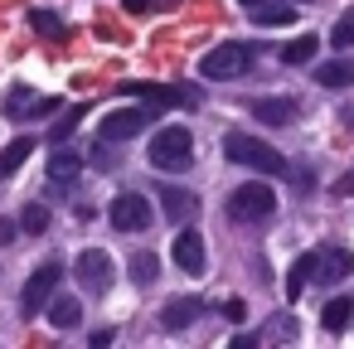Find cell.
I'll return each instance as SVG.
<instances>
[{
    "label": "cell",
    "mask_w": 354,
    "mask_h": 349,
    "mask_svg": "<svg viewBox=\"0 0 354 349\" xmlns=\"http://www.w3.org/2000/svg\"><path fill=\"white\" fill-rule=\"evenodd\" d=\"M136 97H146V102H165V107H175V102H199V93L194 88H131Z\"/></svg>",
    "instance_id": "ac0fdd59"
},
{
    "label": "cell",
    "mask_w": 354,
    "mask_h": 349,
    "mask_svg": "<svg viewBox=\"0 0 354 349\" xmlns=\"http://www.w3.org/2000/svg\"><path fill=\"white\" fill-rule=\"evenodd\" d=\"M151 122H156V112H151V107H117V112H107V117H102L97 136H102L107 146H117V141H131V136H141Z\"/></svg>",
    "instance_id": "8992f818"
},
{
    "label": "cell",
    "mask_w": 354,
    "mask_h": 349,
    "mask_svg": "<svg viewBox=\"0 0 354 349\" xmlns=\"http://www.w3.org/2000/svg\"><path fill=\"white\" fill-rule=\"evenodd\" d=\"M112 339H117V330H112V325H107V330H93V349H107Z\"/></svg>",
    "instance_id": "4dcf8cb0"
},
{
    "label": "cell",
    "mask_w": 354,
    "mask_h": 349,
    "mask_svg": "<svg viewBox=\"0 0 354 349\" xmlns=\"http://www.w3.org/2000/svg\"><path fill=\"white\" fill-rule=\"evenodd\" d=\"M330 44H335V49H354V10H344V15L335 20V30H330Z\"/></svg>",
    "instance_id": "484cf974"
},
{
    "label": "cell",
    "mask_w": 354,
    "mask_h": 349,
    "mask_svg": "<svg viewBox=\"0 0 354 349\" xmlns=\"http://www.w3.org/2000/svg\"><path fill=\"white\" fill-rule=\"evenodd\" d=\"M30 155H35V136H15L6 151H0V180H10V175H15Z\"/></svg>",
    "instance_id": "2e32d148"
},
{
    "label": "cell",
    "mask_w": 354,
    "mask_h": 349,
    "mask_svg": "<svg viewBox=\"0 0 354 349\" xmlns=\"http://www.w3.org/2000/svg\"><path fill=\"white\" fill-rule=\"evenodd\" d=\"M30 107H35V93H30V88H10V97H6V117H10V122H25Z\"/></svg>",
    "instance_id": "cb8c5ba5"
},
{
    "label": "cell",
    "mask_w": 354,
    "mask_h": 349,
    "mask_svg": "<svg viewBox=\"0 0 354 349\" xmlns=\"http://www.w3.org/2000/svg\"><path fill=\"white\" fill-rule=\"evenodd\" d=\"M156 276H160V262H156L151 252H136V257H131V281H136V286H151Z\"/></svg>",
    "instance_id": "603a6c76"
},
{
    "label": "cell",
    "mask_w": 354,
    "mask_h": 349,
    "mask_svg": "<svg viewBox=\"0 0 354 349\" xmlns=\"http://www.w3.org/2000/svg\"><path fill=\"white\" fill-rule=\"evenodd\" d=\"M252 117L267 122V126H286V122L296 117V102H291V97H257V102H252Z\"/></svg>",
    "instance_id": "4fadbf2b"
},
{
    "label": "cell",
    "mask_w": 354,
    "mask_h": 349,
    "mask_svg": "<svg viewBox=\"0 0 354 349\" xmlns=\"http://www.w3.org/2000/svg\"><path fill=\"white\" fill-rule=\"evenodd\" d=\"M223 155H228L233 165L257 170V175H286V155H281V151H272L267 141L248 136V131H228V136H223Z\"/></svg>",
    "instance_id": "6da1fadb"
},
{
    "label": "cell",
    "mask_w": 354,
    "mask_h": 349,
    "mask_svg": "<svg viewBox=\"0 0 354 349\" xmlns=\"http://www.w3.org/2000/svg\"><path fill=\"white\" fill-rule=\"evenodd\" d=\"M30 25H35L39 35H54V39L64 35V20H59V15H49V10H30Z\"/></svg>",
    "instance_id": "83f0119b"
},
{
    "label": "cell",
    "mask_w": 354,
    "mask_h": 349,
    "mask_svg": "<svg viewBox=\"0 0 354 349\" xmlns=\"http://www.w3.org/2000/svg\"><path fill=\"white\" fill-rule=\"evenodd\" d=\"M73 276H78V286H83V291L107 296V286H112L117 267H112V257H107L102 247H83V252H78V262H73Z\"/></svg>",
    "instance_id": "52a82bcc"
},
{
    "label": "cell",
    "mask_w": 354,
    "mask_h": 349,
    "mask_svg": "<svg viewBox=\"0 0 354 349\" xmlns=\"http://www.w3.org/2000/svg\"><path fill=\"white\" fill-rule=\"evenodd\" d=\"M59 281H64V267H59V262H44V267L30 272V281H25V291H20L25 320H30V315H44V305L59 296Z\"/></svg>",
    "instance_id": "5b68a950"
},
{
    "label": "cell",
    "mask_w": 354,
    "mask_h": 349,
    "mask_svg": "<svg viewBox=\"0 0 354 349\" xmlns=\"http://www.w3.org/2000/svg\"><path fill=\"white\" fill-rule=\"evenodd\" d=\"M20 228H25V233H44V228H49V209H44V204H25Z\"/></svg>",
    "instance_id": "4316f807"
},
{
    "label": "cell",
    "mask_w": 354,
    "mask_h": 349,
    "mask_svg": "<svg viewBox=\"0 0 354 349\" xmlns=\"http://www.w3.org/2000/svg\"><path fill=\"white\" fill-rule=\"evenodd\" d=\"M223 315L238 325V320H248V305H243V301H228V305H223Z\"/></svg>",
    "instance_id": "f546056e"
},
{
    "label": "cell",
    "mask_w": 354,
    "mask_h": 349,
    "mask_svg": "<svg viewBox=\"0 0 354 349\" xmlns=\"http://www.w3.org/2000/svg\"><path fill=\"white\" fill-rule=\"evenodd\" d=\"M291 20H296L291 6H252V25H262V30H286Z\"/></svg>",
    "instance_id": "d6986e66"
},
{
    "label": "cell",
    "mask_w": 354,
    "mask_h": 349,
    "mask_svg": "<svg viewBox=\"0 0 354 349\" xmlns=\"http://www.w3.org/2000/svg\"><path fill=\"white\" fill-rule=\"evenodd\" d=\"M344 122H349V131H354V107H344Z\"/></svg>",
    "instance_id": "836d02e7"
},
{
    "label": "cell",
    "mask_w": 354,
    "mask_h": 349,
    "mask_svg": "<svg viewBox=\"0 0 354 349\" xmlns=\"http://www.w3.org/2000/svg\"><path fill=\"white\" fill-rule=\"evenodd\" d=\"M83 117H88V107H83V102H78V107H68V117H59V122H54L49 141H54V146H59V141H68V136L78 131V122H83Z\"/></svg>",
    "instance_id": "7402d4cb"
},
{
    "label": "cell",
    "mask_w": 354,
    "mask_h": 349,
    "mask_svg": "<svg viewBox=\"0 0 354 349\" xmlns=\"http://www.w3.org/2000/svg\"><path fill=\"white\" fill-rule=\"evenodd\" d=\"M315 83L320 88H349L354 83V59H330L315 68Z\"/></svg>",
    "instance_id": "e0dca14e"
},
{
    "label": "cell",
    "mask_w": 354,
    "mask_h": 349,
    "mask_svg": "<svg viewBox=\"0 0 354 349\" xmlns=\"http://www.w3.org/2000/svg\"><path fill=\"white\" fill-rule=\"evenodd\" d=\"M272 214H277V189L262 185V180L238 185V189L228 194V218H233V223H262V218H272Z\"/></svg>",
    "instance_id": "3957f363"
},
{
    "label": "cell",
    "mask_w": 354,
    "mask_h": 349,
    "mask_svg": "<svg viewBox=\"0 0 354 349\" xmlns=\"http://www.w3.org/2000/svg\"><path fill=\"white\" fill-rule=\"evenodd\" d=\"M156 194H160V209H165L170 223H189V218L199 214V199H194L189 189H180V185H160Z\"/></svg>",
    "instance_id": "30bf717a"
},
{
    "label": "cell",
    "mask_w": 354,
    "mask_h": 349,
    "mask_svg": "<svg viewBox=\"0 0 354 349\" xmlns=\"http://www.w3.org/2000/svg\"><path fill=\"white\" fill-rule=\"evenodd\" d=\"M44 315H49L54 330H78V325H83V305H78L73 296H54V301L44 305Z\"/></svg>",
    "instance_id": "9a60e30c"
},
{
    "label": "cell",
    "mask_w": 354,
    "mask_h": 349,
    "mask_svg": "<svg viewBox=\"0 0 354 349\" xmlns=\"http://www.w3.org/2000/svg\"><path fill=\"white\" fill-rule=\"evenodd\" d=\"M170 257H175V267L180 272H189V276H204V267H209V252H204V238L199 233H180L175 238V247H170Z\"/></svg>",
    "instance_id": "9c48e42d"
},
{
    "label": "cell",
    "mask_w": 354,
    "mask_h": 349,
    "mask_svg": "<svg viewBox=\"0 0 354 349\" xmlns=\"http://www.w3.org/2000/svg\"><path fill=\"white\" fill-rule=\"evenodd\" d=\"M335 194H339V199H344V194H354V170H349V175H339V180H335Z\"/></svg>",
    "instance_id": "1f68e13d"
},
{
    "label": "cell",
    "mask_w": 354,
    "mask_h": 349,
    "mask_svg": "<svg viewBox=\"0 0 354 349\" xmlns=\"http://www.w3.org/2000/svg\"><path fill=\"white\" fill-rule=\"evenodd\" d=\"M199 310H204V301H199V296H175V301H165L160 325H165V330H185V325H194V320H199Z\"/></svg>",
    "instance_id": "7c38bea8"
},
{
    "label": "cell",
    "mask_w": 354,
    "mask_h": 349,
    "mask_svg": "<svg viewBox=\"0 0 354 349\" xmlns=\"http://www.w3.org/2000/svg\"><path fill=\"white\" fill-rule=\"evenodd\" d=\"M127 10H131V15H141V10H151V0H127Z\"/></svg>",
    "instance_id": "d6a6232c"
},
{
    "label": "cell",
    "mask_w": 354,
    "mask_h": 349,
    "mask_svg": "<svg viewBox=\"0 0 354 349\" xmlns=\"http://www.w3.org/2000/svg\"><path fill=\"white\" fill-rule=\"evenodd\" d=\"M107 218H112L117 233H146L151 228V204H146V194H117Z\"/></svg>",
    "instance_id": "ba28073f"
},
{
    "label": "cell",
    "mask_w": 354,
    "mask_h": 349,
    "mask_svg": "<svg viewBox=\"0 0 354 349\" xmlns=\"http://www.w3.org/2000/svg\"><path fill=\"white\" fill-rule=\"evenodd\" d=\"M349 310H354V305H349L344 296H335V301L325 305V315H320V325H325V330H344V325H349Z\"/></svg>",
    "instance_id": "d4e9b609"
},
{
    "label": "cell",
    "mask_w": 354,
    "mask_h": 349,
    "mask_svg": "<svg viewBox=\"0 0 354 349\" xmlns=\"http://www.w3.org/2000/svg\"><path fill=\"white\" fill-rule=\"evenodd\" d=\"M257 49L252 44H218L199 59V78H214V83H228V78H243L252 68Z\"/></svg>",
    "instance_id": "277c9868"
},
{
    "label": "cell",
    "mask_w": 354,
    "mask_h": 349,
    "mask_svg": "<svg viewBox=\"0 0 354 349\" xmlns=\"http://www.w3.org/2000/svg\"><path fill=\"white\" fill-rule=\"evenodd\" d=\"M78 170H83V155H78L73 146H64V141H59V151L49 155V180H54V185H64V180L73 185V180H78Z\"/></svg>",
    "instance_id": "5bb4252c"
},
{
    "label": "cell",
    "mask_w": 354,
    "mask_h": 349,
    "mask_svg": "<svg viewBox=\"0 0 354 349\" xmlns=\"http://www.w3.org/2000/svg\"><path fill=\"white\" fill-rule=\"evenodd\" d=\"M15 238H20V223L15 218H0V247H10Z\"/></svg>",
    "instance_id": "f1b7e54d"
},
{
    "label": "cell",
    "mask_w": 354,
    "mask_h": 349,
    "mask_svg": "<svg viewBox=\"0 0 354 349\" xmlns=\"http://www.w3.org/2000/svg\"><path fill=\"white\" fill-rule=\"evenodd\" d=\"M310 276H315V252H306V257H296V262H291V276H286V296L296 301V296H301V286H306Z\"/></svg>",
    "instance_id": "ffe728a7"
},
{
    "label": "cell",
    "mask_w": 354,
    "mask_h": 349,
    "mask_svg": "<svg viewBox=\"0 0 354 349\" xmlns=\"http://www.w3.org/2000/svg\"><path fill=\"white\" fill-rule=\"evenodd\" d=\"M349 272H354V257L344 247H320L315 252V276L320 281H344Z\"/></svg>",
    "instance_id": "8fae6325"
},
{
    "label": "cell",
    "mask_w": 354,
    "mask_h": 349,
    "mask_svg": "<svg viewBox=\"0 0 354 349\" xmlns=\"http://www.w3.org/2000/svg\"><path fill=\"white\" fill-rule=\"evenodd\" d=\"M243 6H248V10H252V6H262V0H243Z\"/></svg>",
    "instance_id": "e575fe53"
},
{
    "label": "cell",
    "mask_w": 354,
    "mask_h": 349,
    "mask_svg": "<svg viewBox=\"0 0 354 349\" xmlns=\"http://www.w3.org/2000/svg\"><path fill=\"white\" fill-rule=\"evenodd\" d=\"M315 49H320V39H291V44L281 49V64H291V68H296V64H310Z\"/></svg>",
    "instance_id": "44dd1931"
},
{
    "label": "cell",
    "mask_w": 354,
    "mask_h": 349,
    "mask_svg": "<svg viewBox=\"0 0 354 349\" xmlns=\"http://www.w3.org/2000/svg\"><path fill=\"white\" fill-rule=\"evenodd\" d=\"M146 160H151L156 170H165V175H180V170L194 165V136H189L185 126H160V131L151 136Z\"/></svg>",
    "instance_id": "7a4b0ae2"
}]
</instances>
